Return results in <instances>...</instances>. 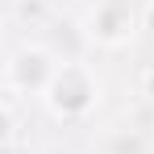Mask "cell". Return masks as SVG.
I'll use <instances>...</instances> for the list:
<instances>
[{"label":"cell","instance_id":"6da1fadb","mask_svg":"<svg viewBox=\"0 0 154 154\" xmlns=\"http://www.w3.org/2000/svg\"><path fill=\"white\" fill-rule=\"evenodd\" d=\"M42 104L50 108L54 121H83L100 104V75L83 58H63L50 88H46V96H42Z\"/></svg>","mask_w":154,"mask_h":154},{"label":"cell","instance_id":"3957f363","mask_svg":"<svg viewBox=\"0 0 154 154\" xmlns=\"http://www.w3.org/2000/svg\"><path fill=\"white\" fill-rule=\"evenodd\" d=\"M142 29V13L133 0H96L83 17V38L96 42L104 50H121L137 38Z\"/></svg>","mask_w":154,"mask_h":154},{"label":"cell","instance_id":"277c9868","mask_svg":"<svg viewBox=\"0 0 154 154\" xmlns=\"http://www.w3.org/2000/svg\"><path fill=\"white\" fill-rule=\"evenodd\" d=\"M13 137H17V117H13L8 104H0V150L13 146Z\"/></svg>","mask_w":154,"mask_h":154},{"label":"cell","instance_id":"7a4b0ae2","mask_svg":"<svg viewBox=\"0 0 154 154\" xmlns=\"http://www.w3.org/2000/svg\"><path fill=\"white\" fill-rule=\"evenodd\" d=\"M58 54L46 46V42H21L17 50L4 58V88L17 92V96H46L54 71H58Z\"/></svg>","mask_w":154,"mask_h":154}]
</instances>
